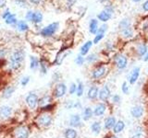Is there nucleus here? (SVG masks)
<instances>
[{
    "instance_id": "nucleus-3",
    "label": "nucleus",
    "mask_w": 148,
    "mask_h": 138,
    "mask_svg": "<svg viewBox=\"0 0 148 138\" xmlns=\"http://www.w3.org/2000/svg\"><path fill=\"white\" fill-rule=\"evenodd\" d=\"M14 138H29L30 137V129L26 125H21L14 129L13 131Z\"/></svg>"
},
{
    "instance_id": "nucleus-46",
    "label": "nucleus",
    "mask_w": 148,
    "mask_h": 138,
    "mask_svg": "<svg viewBox=\"0 0 148 138\" xmlns=\"http://www.w3.org/2000/svg\"><path fill=\"white\" fill-rule=\"evenodd\" d=\"M74 107V102L72 100H68L66 103H65V108L69 110V109H72Z\"/></svg>"
},
{
    "instance_id": "nucleus-27",
    "label": "nucleus",
    "mask_w": 148,
    "mask_h": 138,
    "mask_svg": "<svg viewBox=\"0 0 148 138\" xmlns=\"http://www.w3.org/2000/svg\"><path fill=\"white\" fill-rule=\"evenodd\" d=\"M39 66V60L35 56L30 57V67L32 70H36Z\"/></svg>"
},
{
    "instance_id": "nucleus-4",
    "label": "nucleus",
    "mask_w": 148,
    "mask_h": 138,
    "mask_svg": "<svg viewBox=\"0 0 148 138\" xmlns=\"http://www.w3.org/2000/svg\"><path fill=\"white\" fill-rule=\"evenodd\" d=\"M67 93V86L64 83H58L57 85L55 86L53 92H52V96L55 99H60L64 97Z\"/></svg>"
},
{
    "instance_id": "nucleus-30",
    "label": "nucleus",
    "mask_w": 148,
    "mask_h": 138,
    "mask_svg": "<svg viewBox=\"0 0 148 138\" xmlns=\"http://www.w3.org/2000/svg\"><path fill=\"white\" fill-rule=\"evenodd\" d=\"M42 20H43V15H42L40 12H34L32 18V22L40 23Z\"/></svg>"
},
{
    "instance_id": "nucleus-11",
    "label": "nucleus",
    "mask_w": 148,
    "mask_h": 138,
    "mask_svg": "<svg viewBox=\"0 0 148 138\" xmlns=\"http://www.w3.org/2000/svg\"><path fill=\"white\" fill-rule=\"evenodd\" d=\"M115 59H117V67L119 70H123L126 68L128 64V59L125 55H117V57L115 56Z\"/></svg>"
},
{
    "instance_id": "nucleus-44",
    "label": "nucleus",
    "mask_w": 148,
    "mask_h": 138,
    "mask_svg": "<svg viewBox=\"0 0 148 138\" xmlns=\"http://www.w3.org/2000/svg\"><path fill=\"white\" fill-rule=\"evenodd\" d=\"M16 3L21 7H27V2L26 0H15Z\"/></svg>"
},
{
    "instance_id": "nucleus-26",
    "label": "nucleus",
    "mask_w": 148,
    "mask_h": 138,
    "mask_svg": "<svg viewBox=\"0 0 148 138\" xmlns=\"http://www.w3.org/2000/svg\"><path fill=\"white\" fill-rule=\"evenodd\" d=\"M39 69L42 75H46V73H47V64H46L45 61L43 58L39 60Z\"/></svg>"
},
{
    "instance_id": "nucleus-16",
    "label": "nucleus",
    "mask_w": 148,
    "mask_h": 138,
    "mask_svg": "<svg viewBox=\"0 0 148 138\" xmlns=\"http://www.w3.org/2000/svg\"><path fill=\"white\" fill-rule=\"evenodd\" d=\"M98 94H99V89L96 86H92L89 90L87 92V97L88 99H91V100H94L97 97H98Z\"/></svg>"
},
{
    "instance_id": "nucleus-49",
    "label": "nucleus",
    "mask_w": 148,
    "mask_h": 138,
    "mask_svg": "<svg viewBox=\"0 0 148 138\" xmlns=\"http://www.w3.org/2000/svg\"><path fill=\"white\" fill-rule=\"evenodd\" d=\"M105 10L106 11V12H108L109 14H111L112 15L113 14V12H114V7H112V6H108L106 8H105Z\"/></svg>"
},
{
    "instance_id": "nucleus-29",
    "label": "nucleus",
    "mask_w": 148,
    "mask_h": 138,
    "mask_svg": "<svg viewBox=\"0 0 148 138\" xmlns=\"http://www.w3.org/2000/svg\"><path fill=\"white\" fill-rule=\"evenodd\" d=\"M132 34H133V30H132L131 26L128 27V28H125V29H123L121 30V35H122L123 38H126V39L131 38V37L132 36Z\"/></svg>"
},
{
    "instance_id": "nucleus-36",
    "label": "nucleus",
    "mask_w": 148,
    "mask_h": 138,
    "mask_svg": "<svg viewBox=\"0 0 148 138\" xmlns=\"http://www.w3.org/2000/svg\"><path fill=\"white\" fill-rule=\"evenodd\" d=\"M6 23L7 24H15V23H17L15 14H10V15L6 18Z\"/></svg>"
},
{
    "instance_id": "nucleus-18",
    "label": "nucleus",
    "mask_w": 148,
    "mask_h": 138,
    "mask_svg": "<svg viewBox=\"0 0 148 138\" xmlns=\"http://www.w3.org/2000/svg\"><path fill=\"white\" fill-rule=\"evenodd\" d=\"M94 116V110H92V108L90 107H86L84 108V110H83V112H82V120L84 122H87V121H89L90 119H92V117Z\"/></svg>"
},
{
    "instance_id": "nucleus-7",
    "label": "nucleus",
    "mask_w": 148,
    "mask_h": 138,
    "mask_svg": "<svg viewBox=\"0 0 148 138\" xmlns=\"http://www.w3.org/2000/svg\"><path fill=\"white\" fill-rule=\"evenodd\" d=\"M13 112L12 107L8 105H3L0 107V119L2 120H7L11 116Z\"/></svg>"
},
{
    "instance_id": "nucleus-50",
    "label": "nucleus",
    "mask_w": 148,
    "mask_h": 138,
    "mask_svg": "<svg viewBox=\"0 0 148 138\" xmlns=\"http://www.w3.org/2000/svg\"><path fill=\"white\" fill-rule=\"evenodd\" d=\"M148 29V18H145V21H143V30H146Z\"/></svg>"
},
{
    "instance_id": "nucleus-47",
    "label": "nucleus",
    "mask_w": 148,
    "mask_h": 138,
    "mask_svg": "<svg viewBox=\"0 0 148 138\" xmlns=\"http://www.w3.org/2000/svg\"><path fill=\"white\" fill-rule=\"evenodd\" d=\"M52 77H53V81L57 82V81H58L60 79V77H61V75H60V73L56 72V73L53 74V76Z\"/></svg>"
},
{
    "instance_id": "nucleus-61",
    "label": "nucleus",
    "mask_w": 148,
    "mask_h": 138,
    "mask_svg": "<svg viewBox=\"0 0 148 138\" xmlns=\"http://www.w3.org/2000/svg\"><path fill=\"white\" fill-rule=\"evenodd\" d=\"M133 2H139V1H141V0H132Z\"/></svg>"
},
{
    "instance_id": "nucleus-60",
    "label": "nucleus",
    "mask_w": 148,
    "mask_h": 138,
    "mask_svg": "<svg viewBox=\"0 0 148 138\" xmlns=\"http://www.w3.org/2000/svg\"><path fill=\"white\" fill-rule=\"evenodd\" d=\"M99 1H100L101 3H104V2H106V1H108V0H99Z\"/></svg>"
},
{
    "instance_id": "nucleus-20",
    "label": "nucleus",
    "mask_w": 148,
    "mask_h": 138,
    "mask_svg": "<svg viewBox=\"0 0 148 138\" xmlns=\"http://www.w3.org/2000/svg\"><path fill=\"white\" fill-rule=\"evenodd\" d=\"M51 101H52V97L49 96V95H44L43 97L39 98L38 106L39 107H43V106H45L46 104L51 103Z\"/></svg>"
},
{
    "instance_id": "nucleus-38",
    "label": "nucleus",
    "mask_w": 148,
    "mask_h": 138,
    "mask_svg": "<svg viewBox=\"0 0 148 138\" xmlns=\"http://www.w3.org/2000/svg\"><path fill=\"white\" fill-rule=\"evenodd\" d=\"M84 62H85V59L83 58V56L81 54L78 55L75 59V63H76V64H78V66H82V64H84Z\"/></svg>"
},
{
    "instance_id": "nucleus-6",
    "label": "nucleus",
    "mask_w": 148,
    "mask_h": 138,
    "mask_svg": "<svg viewBox=\"0 0 148 138\" xmlns=\"http://www.w3.org/2000/svg\"><path fill=\"white\" fill-rule=\"evenodd\" d=\"M108 69L105 66H96L94 70L92 71V79H100V78L104 77L106 74Z\"/></svg>"
},
{
    "instance_id": "nucleus-8",
    "label": "nucleus",
    "mask_w": 148,
    "mask_h": 138,
    "mask_svg": "<svg viewBox=\"0 0 148 138\" xmlns=\"http://www.w3.org/2000/svg\"><path fill=\"white\" fill-rule=\"evenodd\" d=\"M25 59V52L21 49H18L16 50L14 52L10 57V61H15V62H18V63H21L24 61Z\"/></svg>"
},
{
    "instance_id": "nucleus-42",
    "label": "nucleus",
    "mask_w": 148,
    "mask_h": 138,
    "mask_svg": "<svg viewBox=\"0 0 148 138\" xmlns=\"http://www.w3.org/2000/svg\"><path fill=\"white\" fill-rule=\"evenodd\" d=\"M108 30V25L106 24H104L102 25L100 28H98V30H97V33H100V34H105V32ZM96 33V34H97Z\"/></svg>"
},
{
    "instance_id": "nucleus-10",
    "label": "nucleus",
    "mask_w": 148,
    "mask_h": 138,
    "mask_svg": "<svg viewBox=\"0 0 148 138\" xmlns=\"http://www.w3.org/2000/svg\"><path fill=\"white\" fill-rule=\"evenodd\" d=\"M110 89L108 86H104L102 89L99 90V94H98V98L101 101H106L110 98Z\"/></svg>"
},
{
    "instance_id": "nucleus-23",
    "label": "nucleus",
    "mask_w": 148,
    "mask_h": 138,
    "mask_svg": "<svg viewBox=\"0 0 148 138\" xmlns=\"http://www.w3.org/2000/svg\"><path fill=\"white\" fill-rule=\"evenodd\" d=\"M92 45V41H86V43L83 44L82 47H81V51H80V54L81 55H86L88 53V52H89V50L91 49Z\"/></svg>"
},
{
    "instance_id": "nucleus-15",
    "label": "nucleus",
    "mask_w": 148,
    "mask_h": 138,
    "mask_svg": "<svg viewBox=\"0 0 148 138\" xmlns=\"http://www.w3.org/2000/svg\"><path fill=\"white\" fill-rule=\"evenodd\" d=\"M143 112H145V110L142 106H134L131 110V114L132 115V117L136 119L141 118L143 115Z\"/></svg>"
},
{
    "instance_id": "nucleus-40",
    "label": "nucleus",
    "mask_w": 148,
    "mask_h": 138,
    "mask_svg": "<svg viewBox=\"0 0 148 138\" xmlns=\"http://www.w3.org/2000/svg\"><path fill=\"white\" fill-rule=\"evenodd\" d=\"M29 82H30V76H23L21 78V85L22 87H26L28 84H29Z\"/></svg>"
},
{
    "instance_id": "nucleus-19",
    "label": "nucleus",
    "mask_w": 148,
    "mask_h": 138,
    "mask_svg": "<svg viewBox=\"0 0 148 138\" xmlns=\"http://www.w3.org/2000/svg\"><path fill=\"white\" fill-rule=\"evenodd\" d=\"M78 133L74 128H67L64 131V137L65 138H77Z\"/></svg>"
},
{
    "instance_id": "nucleus-37",
    "label": "nucleus",
    "mask_w": 148,
    "mask_h": 138,
    "mask_svg": "<svg viewBox=\"0 0 148 138\" xmlns=\"http://www.w3.org/2000/svg\"><path fill=\"white\" fill-rule=\"evenodd\" d=\"M96 60H97V55L95 53H92L86 57V61L89 64H92L94 62H95Z\"/></svg>"
},
{
    "instance_id": "nucleus-45",
    "label": "nucleus",
    "mask_w": 148,
    "mask_h": 138,
    "mask_svg": "<svg viewBox=\"0 0 148 138\" xmlns=\"http://www.w3.org/2000/svg\"><path fill=\"white\" fill-rule=\"evenodd\" d=\"M120 99H121V98H120V96L118 95V94H115V95L112 96V101L114 103H119Z\"/></svg>"
},
{
    "instance_id": "nucleus-22",
    "label": "nucleus",
    "mask_w": 148,
    "mask_h": 138,
    "mask_svg": "<svg viewBox=\"0 0 148 138\" xmlns=\"http://www.w3.org/2000/svg\"><path fill=\"white\" fill-rule=\"evenodd\" d=\"M89 30L92 34H96L97 30H98V20L95 18H92L90 21L89 24Z\"/></svg>"
},
{
    "instance_id": "nucleus-33",
    "label": "nucleus",
    "mask_w": 148,
    "mask_h": 138,
    "mask_svg": "<svg viewBox=\"0 0 148 138\" xmlns=\"http://www.w3.org/2000/svg\"><path fill=\"white\" fill-rule=\"evenodd\" d=\"M137 53L140 55V56H143V55H145L147 53V46L145 44H141L137 48Z\"/></svg>"
},
{
    "instance_id": "nucleus-41",
    "label": "nucleus",
    "mask_w": 148,
    "mask_h": 138,
    "mask_svg": "<svg viewBox=\"0 0 148 138\" xmlns=\"http://www.w3.org/2000/svg\"><path fill=\"white\" fill-rule=\"evenodd\" d=\"M104 36H105V34H100V33H97L96 35H95V39H94V43L95 44H97L99 43V41L104 38Z\"/></svg>"
},
{
    "instance_id": "nucleus-58",
    "label": "nucleus",
    "mask_w": 148,
    "mask_h": 138,
    "mask_svg": "<svg viewBox=\"0 0 148 138\" xmlns=\"http://www.w3.org/2000/svg\"><path fill=\"white\" fill-rule=\"evenodd\" d=\"M132 138H143V135L142 133H136V135H134Z\"/></svg>"
},
{
    "instance_id": "nucleus-51",
    "label": "nucleus",
    "mask_w": 148,
    "mask_h": 138,
    "mask_svg": "<svg viewBox=\"0 0 148 138\" xmlns=\"http://www.w3.org/2000/svg\"><path fill=\"white\" fill-rule=\"evenodd\" d=\"M76 2H77V0H67V6L69 7H71Z\"/></svg>"
},
{
    "instance_id": "nucleus-9",
    "label": "nucleus",
    "mask_w": 148,
    "mask_h": 138,
    "mask_svg": "<svg viewBox=\"0 0 148 138\" xmlns=\"http://www.w3.org/2000/svg\"><path fill=\"white\" fill-rule=\"evenodd\" d=\"M69 124L71 128H77L82 125V117L79 114H72L69 117Z\"/></svg>"
},
{
    "instance_id": "nucleus-25",
    "label": "nucleus",
    "mask_w": 148,
    "mask_h": 138,
    "mask_svg": "<svg viewBox=\"0 0 148 138\" xmlns=\"http://www.w3.org/2000/svg\"><path fill=\"white\" fill-rule=\"evenodd\" d=\"M91 130L92 132L95 133V135H98L100 133L101 130H102V125L100 122H94L91 124Z\"/></svg>"
},
{
    "instance_id": "nucleus-43",
    "label": "nucleus",
    "mask_w": 148,
    "mask_h": 138,
    "mask_svg": "<svg viewBox=\"0 0 148 138\" xmlns=\"http://www.w3.org/2000/svg\"><path fill=\"white\" fill-rule=\"evenodd\" d=\"M121 90L124 94H129V87H128L127 82H123V84L121 86Z\"/></svg>"
},
{
    "instance_id": "nucleus-55",
    "label": "nucleus",
    "mask_w": 148,
    "mask_h": 138,
    "mask_svg": "<svg viewBox=\"0 0 148 138\" xmlns=\"http://www.w3.org/2000/svg\"><path fill=\"white\" fill-rule=\"evenodd\" d=\"M75 109H81L82 108V103L80 102V101H76L75 103H74V107Z\"/></svg>"
},
{
    "instance_id": "nucleus-48",
    "label": "nucleus",
    "mask_w": 148,
    "mask_h": 138,
    "mask_svg": "<svg viewBox=\"0 0 148 138\" xmlns=\"http://www.w3.org/2000/svg\"><path fill=\"white\" fill-rule=\"evenodd\" d=\"M7 55V49L2 48L0 49V59H3Z\"/></svg>"
},
{
    "instance_id": "nucleus-54",
    "label": "nucleus",
    "mask_w": 148,
    "mask_h": 138,
    "mask_svg": "<svg viewBox=\"0 0 148 138\" xmlns=\"http://www.w3.org/2000/svg\"><path fill=\"white\" fill-rule=\"evenodd\" d=\"M143 9L145 11H148V0H146V1L143 4Z\"/></svg>"
},
{
    "instance_id": "nucleus-52",
    "label": "nucleus",
    "mask_w": 148,
    "mask_h": 138,
    "mask_svg": "<svg viewBox=\"0 0 148 138\" xmlns=\"http://www.w3.org/2000/svg\"><path fill=\"white\" fill-rule=\"evenodd\" d=\"M32 14H34V12H32V11H28V12H27V14H26V18H27L28 20L32 21Z\"/></svg>"
},
{
    "instance_id": "nucleus-28",
    "label": "nucleus",
    "mask_w": 148,
    "mask_h": 138,
    "mask_svg": "<svg viewBox=\"0 0 148 138\" xmlns=\"http://www.w3.org/2000/svg\"><path fill=\"white\" fill-rule=\"evenodd\" d=\"M83 92H84V85L81 80H78L77 82V90H76V95L77 97H82L83 95Z\"/></svg>"
},
{
    "instance_id": "nucleus-17",
    "label": "nucleus",
    "mask_w": 148,
    "mask_h": 138,
    "mask_svg": "<svg viewBox=\"0 0 148 138\" xmlns=\"http://www.w3.org/2000/svg\"><path fill=\"white\" fill-rule=\"evenodd\" d=\"M116 122H117V120H116V118L114 116L108 117V118L105 120V123H104L105 129H106V130H110V129H113V127L115 126Z\"/></svg>"
},
{
    "instance_id": "nucleus-62",
    "label": "nucleus",
    "mask_w": 148,
    "mask_h": 138,
    "mask_svg": "<svg viewBox=\"0 0 148 138\" xmlns=\"http://www.w3.org/2000/svg\"><path fill=\"white\" fill-rule=\"evenodd\" d=\"M109 138H119V137H117V136H112V137H109Z\"/></svg>"
},
{
    "instance_id": "nucleus-53",
    "label": "nucleus",
    "mask_w": 148,
    "mask_h": 138,
    "mask_svg": "<svg viewBox=\"0 0 148 138\" xmlns=\"http://www.w3.org/2000/svg\"><path fill=\"white\" fill-rule=\"evenodd\" d=\"M9 15H10V11H9V9L8 8L7 10L4 12L3 15H2V18H5V20H6V18H7Z\"/></svg>"
},
{
    "instance_id": "nucleus-2",
    "label": "nucleus",
    "mask_w": 148,
    "mask_h": 138,
    "mask_svg": "<svg viewBox=\"0 0 148 138\" xmlns=\"http://www.w3.org/2000/svg\"><path fill=\"white\" fill-rule=\"evenodd\" d=\"M38 100H39V97L34 92H31L25 98V102L28 107H29V109L32 110H34L37 108V106H38Z\"/></svg>"
},
{
    "instance_id": "nucleus-13",
    "label": "nucleus",
    "mask_w": 148,
    "mask_h": 138,
    "mask_svg": "<svg viewBox=\"0 0 148 138\" xmlns=\"http://www.w3.org/2000/svg\"><path fill=\"white\" fill-rule=\"evenodd\" d=\"M139 76H140V67H134L131 73V76L129 77L130 84H135L139 78Z\"/></svg>"
},
{
    "instance_id": "nucleus-56",
    "label": "nucleus",
    "mask_w": 148,
    "mask_h": 138,
    "mask_svg": "<svg viewBox=\"0 0 148 138\" xmlns=\"http://www.w3.org/2000/svg\"><path fill=\"white\" fill-rule=\"evenodd\" d=\"M7 4V0H0V7H4Z\"/></svg>"
},
{
    "instance_id": "nucleus-14",
    "label": "nucleus",
    "mask_w": 148,
    "mask_h": 138,
    "mask_svg": "<svg viewBox=\"0 0 148 138\" xmlns=\"http://www.w3.org/2000/svg\"><path fill=\"white\" fill-rule=\"evenodd\" d=\"M106 110V105L105 103H98L94 110V115L96 117H100L104 115Z\"/></svg>"
},
{
    "instance_id": "nucleus-24",
    "label": "nucleus",
    "mask_w": 148,
    "mask_h": 138,
    "mask_svg": "<svg viewBox=\"0 0 148 138\" xmlns=\"http://www.w3.org/2000/svg\"><path fill=\"white\" fill-rule=\"evenodd\" d=\"M111 16H112L111 14H109L108 12H106V10H103V11H101L98 15H97V18H98L99 20L103 21V22H106L111 18Z\"/></svg>"
},
{
    "instance_id": "nucleus-12",
    "label": "nucleus",
    "mask_w": 148,
    "mask_h": 138,
    "mask_svg": "<svg viewBox=\"0 0 148 138\" xmlns=\"http://www.w3.org/2000/svg\"><path fill=\"white\" fill-rule=\"evenodd\" d=\"M15 90H16V87L14 86H8L7 87H5L3 92H2V94H1L2 99H10L12 97V95L14 94V92H15Z\"/></svg>"
},
{
    "instance_id": "nucleus-39",
    "label": "nucleus",
    "mask_w": 148,
    "mask_h": 138,
    "mask_svg": "<svg viewBox=\"0 0 148 138\" xmlns=\"http://www.w3.org/2000/svg\"><path fill=\"white\" fill-rule=\"evenodd\" d=\"M76 90H77V84H75V83H71V86H69V93L71 95H73L76 93Z\"/></svg>"
},
{
    "instance_id": "nucleus-34",
    "label": "nucleus",
    "mask_w": 148,
    "mask_h": 138,
    "mask_svg": "<svg viewBox=\"0 0 148 138\" xmlns=\"http://www.w3.org/2000/svg\"><path fill=\"white\" fill-rule=\"evenodd\" d=\"M55 106L56 105L53 103H49V104L43 106V107H40V110H41V112H49L55 109Z\"/></svg>"
},
{
    "instance_id": "nucleus-32",
    "label": "nucleus",
    "mask_w": 148,
    "mask_h": 138,
    "mask_svg": "<svg viewBox=\"0 0 148 138\" xmlns=\"http://www.w3.org/2000/svg\"><path fill=\"white\" fill-rule=\"evenodd\" d=\"M21 66H22V64L21 63L15 62V61H10V62H9V68H10V70L17 71Z\"/></svg>"
},
{
    "instance_id": "nucleus-31",
    "label": "nucleus",
    "mask_w": 148,
    "mask_h": 138,
    "mask_svg": "<svg viewBox=\"0 0 148 138\" xmlns=\"http://www.w3.org/2000/svg\"><path fill=\"white\" fill-rule=\"evenodd\" d=\"M17 27H18V30H21V31H26L29 29V26L28 24L23 20H20L17 22Z\"/></svg>"
},
{
    "instance_id": "nucleus-21",
    "label": "nucleus",
    "mask_w": 148,
    "mask_h": 138,
    "mask_svg": "<svg viewBox=\"0 0 148 138\" xmlns=\"http://www.w3.org/2000/svg\"><path fill=\"white\" fill-rule=\"evenodd\" d=\"M124 128H125V122L121 121V120H119V121H117L115 126L113 127V133L115 135L116 133H119L124 130Z\"/></svg>"
},
{
    "instance_id": "nucleus-35",
    "label": "nucleus",
    "mask_w": 148,
    "mask_h": 138,
    "mask_svg": "<svg viewBox=\"0 0 148 138\" xmlns=\"http://www.w3.org/2000/svg\"><path fill=\"white\" fill-rule=\"evenodd\" d=\"M130 26H131V22H130L128 18H124V20H122L119 24V28L120 30H122L123 29H125V28H128Z\"/></svg>"
},
{
    "instance_id": "nucleus-1",
    "label": "nucleus",
    "mask_w": 148,
    "mask_h": 138,
    "mask_svg": "<svg viewBox=\"0 0 148 138\" xmlns=\"http://www.w3.org/2000/svg\"><path fill=\"white\" fill-rule=\"evenodd\" d=\"M53 122V117L49 112H43L42 114L38 115L36 118V123L39 126L47 128Z\"/></svg>"
},
{
    "instance_id": "nucleus-59",
    "label": "nucleus",
    "mask_w": 148,
    "mask_h": 138,
    "mask_svg": "<svg viewBox=\"0 0 148 138\" xmlns=\"http://www.w3.org/2000/svg\"><path fill=\"white\" fill-rule=\"evenodd\" d=\"M143 61H148V53L145 54V58H143Z\"/></svg>"
},
{
    "instance_id": "nucleus-57",
    "label": "nucleus",
    "mask_w": 148,
    "mask_h": 138,
    "mask_svg": "<svg viewBox=\"0 0 148 138\" xmlns=\"http://www.w3.org/2000/svg\"><path fill=\"white\" fill-rule=\"evenodd\" d=\"M29 1L32 4H34V5H39L42 0H29Z\"/></svg>"
},
{
    "instance_id": "nucleus-5",
    "label": "nucleus",
    "mask_w": 148,
    "mask_h": 138,
    "mask_svg": "<svg viewBox=\"0 0 148 138\" xmlns=\"http://www.w3.org/2000/svg\"><path fill=\"white\" fill-rule=\"evenodd\" d=\"M58 22H54V23H51L48 26L45 27L43 30H41L40 34L43 36V37H50L55 34V32L58 30Z\"/></svg>"
}]
</instances>
